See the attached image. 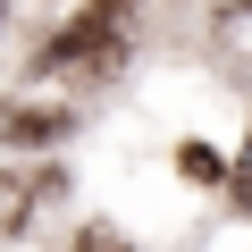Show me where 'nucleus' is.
Wrapping results in <instances>:
<instances>
[{
    "instance_id": "nucleus-1",
    "label": "nucleus",
    "mask_w": 252,
    "mask_h": 252,
    "mask_svg": "<svg viewBox=\"0 0 252 252\" xmlns=\"http://www.w3.org/2000/svg\"><path fill=\"white\" fill-rule=\"evenodd\" d=\"M118 17H126V0H109V9H93L59 51H51V67H93V76H109L118 59H126V34H118Z\"/></svg>"
},
{
    "instance_id": "nucleus-2",
    "label": "nucleus",
    "mask_w": 252,
    "mask_h": 252,
    "mask_svg": "<svg viewBox=\"0 0 252 252\" xmlns=\"http://www.w3.org/2000/svg\"><path fill=\"white\" fill-rule=\"evenodd\" d=\"M59 126H67L59 109H0V135H9V143H51Z\"/></svg>"
},
{
    "instance_id": "nucleus-3",
    "label": "nucleus",
    "mask_w": 252,
    "mask_h": 252,
    "mask_svg": "<svg viewBox=\"0 0 252 252\" xmlns=\"http://www.w3.org/2000/svg\"><path fill=\"white\" fill-rule=\"evenodd\" d=\"M235 202L252 210V135H244V160H235Z\"/></svg>"
},
{
    "instance_id": "nucleus-4",
    "label": "nucleus",
    "mask_w": 252,
    "mask_h": 252,
    "mask_svg": "<svg viewBox=\"0 0 252 252\" xmlns=\"http://www.w3.org/2000/svg\"><path fill=\"white\" fill-rule=\"evenodd\" d=\"M0 17H9V0H0Z\"/></svg>"
}]
</instances>
